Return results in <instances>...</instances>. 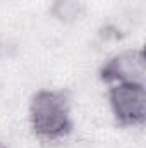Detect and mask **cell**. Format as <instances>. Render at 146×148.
<instances>
[{
    "mask_svg": "<svg viewBox=\"0 0 146 148\" xmlns=\"http://www.w3.org/2000/svg\"><path fill=\"white\" fill-rule=\"evenodd\" d=\"M110 109L120 126H141L146 119V90L141 83H119L108 91Z\"/></svg>",
    "mask_w": 146,
    "mask_h": 148,
    "instance_id": "7a4b0ae2",
    "label": "cell"
},
{
    "mask_svg": "<svg viewBox=\"0 0 146 148\" xmlns=\"http://www.w3.org/2000/svg\"><path fill=\"white\" fill-rule=\"evenodd\" d=\"M0 148H7V145H3V143H0Z\"/></svg>",
    "mask_w": 146,
    "mask_h": 148,
    "instance_id": "5b68a950",
    "label": "cell"
},
{
    "mask_svg": "<svg viewBox=\"0 0 146 148\" xmlns=\"http://www.w3.org/2000/svg\"><path fill=\"white\" fill-rule=\"evenodd\" d=\"M86 12V3L84 0H53L50 14L64 23V24H72L79 21Z\"/></svg>",
    "mask_w": 146,
    "mask_h": 148,
    "instance_id": "277c9868",
    "label": "cell"
},
{
    "mask_svg": "<svg viewBox=\"0 0 146 148\" xmlns=\"http://www.w3.org/2000/svg\"><path fill=\"white\" fill-rule=\"evenodd\" d=\"M29 124L41 141H57L71 134V100L64 90H38L29 103Z\"/></svg>",
    "mask_w": 146,
    "mask_h": 148,
    "instance_id": "6da1fadb",
    "label": "cell"
},
{
    "mask_svg": "<svg viewBox=\"0 0 146 148\" xmlns=\"http://www.w3.org/2000/svg\"><path fill=\"white\" fill-rule=\"evenodd\" d=\"M146 60L145 52L139 50H124L112 57L100 69V77L105 83H141L145 84Z\"/></svg>",
    "mask_w": 146,
    "mask_h": 148,
    "instance_id": "3957f363",
    "label": "cell"
}]
</instances>
